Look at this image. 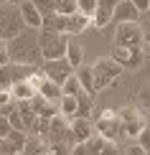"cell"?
Wrapping results in <instances>:
<instances>
[{"label":"cell","mask_w":150,"mask_h":155,"mask_svg":"<svg viewBox=\"0 0 150 155\" xmlns=\"http://www.w3.org/2000/svg\"><path fill=\"white\" fill-rule=\"evenodd\" d=\"M8 54L13 64H23V66H41L43 56H41V46H38V31L33 28H23L15 38L8 41Z\"/></svg>","instance_id":"6da1fadb"},{"label":"cell","mask_w":150,"mask_h":155,"mask_svg":"<svg viewBox=\"0 0 150 155\" xmlns=\"http://www.w3.org/2000/svg\"><path fill=\"white\" fill-rule=\"evenodd\" d=\"M125 69L117 64L112 56H104V59H99L92 66V74H94V89L97 92H102V89H109V87H115L117 81H120V76Z\"/></svg>","instance_id":"7a4b0ae2"},{"label":"cell","mask_w":150,"mask_h":155,"mask_svg":"<svg viewBox=\"0 0 150 155\" xmlns=\"http://www.w3.org/2000/svg\"><path fill=\"white\" fill-rule=\"evenodd\" d=\"M66 43H69L66 33H56V31H46V28L38 31V46H41L43 61L64 59L66 56Z\"/></svg>","instance_id":"3957f363"},{"label":"cell","mask_w":150,"mask_h":155,"mask_svg":"<svg viewBox=\"0 0 150 155\" xmlns=\"http://www.w3.org/2000/svg\"><path fill=\"white\" fill-rule=\"evenodd\" d=\"M25 28L23 18H21V8L15 3H0V41H10L15 38L21 31Z\"/></svg>","instance_id":"277c9868"},{"label":"cell","mask_w":150,"mask_h":155,"mask_svg":"<svg viewBox=\"0 0 150 155\" xmlns=\"http://www.w3.org/2000/svg\"><path fill=\"white\" fill-rule=\"evenodd\" d=\"M117 117H120L122 137H132L135 140L148 125V120H145V114H142L140 107H122V109H117Z\"/></svg>","instance_id":"5b68a950"},{"label":"cell","mask_w":150,"mask_h":155,"mask_svg":"<svg viewBox=\"0 0 150 155\" xmlns=\"http://www.w3.org/2000/svg\"><path fill=\"white\" fill-rule=\"evenodd\" d=\"M140 43H142V28H140V21L117 23V31H115V46L140 48Z\"/></svg>","instance_id":"8992f818"},{"label":"cell","mask_w":150,"mask_h":155,"mask_svg":"<svg viewBox=\"0 0 150 155\" xmlns=\"http://www.w3.org/2000/svg\"><path fill=\"white\" fill-rule=\"evenodd\" d=\"M33 71H36V66H23V64H13V61L5 64V66H0V89H10L13 84L28 79Z\"/></svg>","instance_id":"52a82bcc"},{"label":"cell","mask_w":150,"mask_h":155,"mask_svg":"<svg viewBox=\"0 0 150 155\" xmlns=\"http://www.w3.org/2000/svg\"><path fill=\"white\" fill-rule=\"evenodd\" d=\"M41 71H43L46 79L56 81L58 87H61V84L74 74V66H71L66 59H54V61H43V64H41Z\"/></svg>","instance_id":"ba28073f"},{"label":"cell","mask_w":150,"mask_h":155,"mask_svg":"<svg viewBox=\"0 0 150 155\" xmlns=\"http://www.w3.org/2000/svg\"><path fill=\"white\" fill-rule=\"evenodd\" d=\"M112 59L120 64L122 69H127V71H138L142 66V61H145V56H142L140 48H125V46H115L112 48Z\"/></svg>","instance_id":"9c48e42d"},{"label":"cell","mask_w":150,"mask_h":155,"mask_svg":"<svg viewBox=\"0 0 150 155\" xmlns=\"http://www.w3.org/2000/svg\"><path fill=\"white\" fill-rule=\"evenodd\" d=\"M8 120H10L13 130H21V132L28 135L31 127H33V122H36V114H33V109L28 107V102H18V107L8 114Z\"/></svg>","instance_id":"30bf717a"},{"label":"cell","mask_w":150,"mask_h":155,"mask_svg":"<svg viewBox=\"0 0 150 155\" xmlns=\"http://www.w3.org/2000/svg\"><path fill=\"white\" fill-rule=\"evenodd\" d=\"M48 143H66V145H74V135H71V120H69V117H64V114L51 117Z\"/></svg>","instance_id":"8fae6325"},{"label":"cell","mask_w":150,"mask_h":155,"mask_svg":"<svg viewBox=\"0 0 150 155\" xmlns=\"http://www.w3.org/2000/svg\"><path fill=\"white\" fill-rule=\"evenodd\" d=\"M25 137H28L25 132L10 130L3 140H0V153H3V155H21L23 153V145H25Z\"/></svg>","instance_id":"7c38bea8"},{"label":"cell","mask_w":150,"mask_h":155,"mask_svg":"<svg viewBox=\"0 0 150 155\" xmlns=\"http://www.w3.org/2000/svg\"><path fill=\"white\" fill-rule=\"evenodd\" d=\"M28 107L33 109V114L36 117H56L58 114V102H54V99H46V97H41V94H36L33 99L28 102Z\"/></svg>","instance_id":"4fadbf2b"},{"label":"cell","mask_w":150,"mask_h":155,"mask_svg":"<svg viewBox=\"0 0 150 155\" xmlns=\"http://www.w3.org/2000/svg\"><path fill=\"white\" fill-rule=\"evenodd\" d=\"M94 132L102 135V137H107V140H120V137H122L120 117H112V120H102V117H97V120H94Z\"/></svg>","instance_id":"5bb4252c"},{"label":"cell","mask_w":150,"mask_h":155,"mask_svg":"<svg viewBox=\"0 0 150 155\" xmlns=\"http://www.w3.org/2000/svg\"><path fill=\"white\" fill-rule=\"evenodd\" d=\"M120 3V0H99V5H97V13L92 15V25L94 28H104V25L112 23V13H115V5Z\"/></svg>","instance_id":"9a60e30c"},{"label":"cell","mask_w":150,"mask_h":155,"mask_svg":"<svg viewBox=\"0 0 150 155\" xmlns=\"http://www.w3.org/2000/svg\"><path fill=\"white\" fill-rule=\"evenodd\" d=\"M142 13L135 8L130 0H120V3L115 5V13H112V21L115 23H130V21H140Z\"/></svg>","instance_id":"2e32d148"},{"label":"cell","mask_w":150,"mask_h":155,"mask_svg":"<svg viewBox=\"0 0 150 155\" xmlns=\"http://www.w3.org/2000/svg\"><path fill=\"white\" fill-rule=\"evenodd\" d=\"M21 18H23V23H25V28H33V31H41V23H43V15L38 13V8L31 0H23L21 5Z\"/></svg>","instance_id":"e0dca14e"},{"label":"cell","mask_w":150,"mask_h":155,"mask_svg":"<svg viewBox=\"0 0 150 155\" xmlns=\"http://www.w3.org/2000/svg\"><path fill=\"white\" fill-rule=\"evenodd\" d=\"M71 135H74V143H87L94 135V122L82 120V117H71Z\"/></svg>","instance_id":"ac0fdd59"},{"label":"cell","mask_w":150,"mask_h":155,"mask_svg":"<svg viewBox=\"0 0 150 155\" xmlns=\"http://www.w3.org/2000/svg\"><path fill=\"white\" fill-rule=\"evenodd\" d=\"M76 102H79V109H76V117H82V120H92V122H94L97 112H99V109L94 107V94H87V92L82 89V92L76 94Z\"/></svg>","instance_id":"d6986e66"},{"label":"cell","mask_w":150,"mask_h":155,"mask_svg":"<svg viewBox=\"0 0 150 155\" xmlns=\"http://www.w3.org/2000/svg\"><path fill=\"white\" fill-rule=\"evenodd\" d=\"M74 69H79L84 64V46L79 41V36H69V43H66V56H64Z\"/></svg>","instance_id":"ffe728a7"},{"label":"cell","mask_w":150,"mask_h":155,"mask_svg":"<svg viewBox=\"0 0 150 155\" xmlns=\"http://www.w3.org/2000/svg\"><path fill=\"white\" fill-rule=\"evenodd\" d=\"M87 28H92V18L82 15V13L66 15V36H82Z\"/></svg>","instance_id":"44dd1931"},{"label":"cell","mask_w":150,"mask_h":155,"mask_svg":"<svg viewBox=\"0 0 150 155\" xmlns=\"http://www.w3.org/2000/svg\"><path fill=\"white\" fill-rule=\"evenodd\" d=\"M36 94L38 92H36L33 84H31V79H23V81H18V84H13V87H10V97L15 102H31Z\"/></svg>","instance_id":"7402d4cb"},{"label":"cell","mask_w":150,"mask_h":155,"mask_svg":"<svg viewBox=\"0 0 150 155\" xmlns=\"http://www.w3.org/2000/svg\"><path fill=\"white\" fill-rule=\"evenodd\" d=\"M74 76L79 79L82 89H84L87 94H97V89H94V74H92V66H87V64H82L79 69H74Z\"/></svg>","instance_id":"603a6c76"},{"label":"cell","mask_w":150,"mask_h":155,"mask_svg":"<svg viewBox=\"0 0 150 155\" xmlns=\"http://www.w3.org/2000/svg\"><path fill=\"white\" fill-rule=\"evenodd\" d=\"M41 28L56 31V33H66V15H61V13H48V15H43Z\"/></svg>","instance_id":"cb8c5ba5"},{"label":"cell","mask_w":150,"mask_h":155,"mask_svg":"<svg viewBox=\"0 0 150 155\" xmlns=\"http://www.w3.org/2000/svg\"><path fill=\"white\" fill-rule=\"evenodd\" d=\"M38 94L41 97H46V99H54V102H58L61 99V87H58L56 81H51V79H46V76H43V81L38 84Z\"/></svg>","instance_id":"d4e9b609"},{"label":"cell","mask_w":150,"mask_h":155,"mask_svg":"<svg viewBox=\"0 0 150 155\" xmlns=\"http://www.w3.org/2000/svg\"><path fill=\"white\" fill-rule=\"evenodd\" d=\"M76 109H79V102H76V97H66L64 94L61 99H58V114H64V117H76Z\"/></svg>","instance_id":"484cf974"},{"label":"cell","mask_w":150,"mask_h":155,"mask_svg":"<svg viewBox=\"0 0 150 155\" xmlns=\"http://www.w3.org/2000/svg\"><path fill=\"white\" fill-rule=\"evenodd\" d=\"M48 130H51V120H48V117H36V122H33V127H31V132H28V135L43 137V140L48 143Z\"/></svg>","instance_id":"4316f807"},{"label":"cell","mask_w":150,"mask_h":155,"mask_svg":"<svg viewBox=\"0 0 150 155\" xmlns=\"http://www.w3.org/2000/svg\"><path fill=\"white\" fill-rule=\"evenodd\" d=\"M79 92H82V84H79V79H76L74 74H71L69 79L61 84V94H66V97H76Z\"/></svg>","instance_id":"83f0119b"},{"label":"cell","mask_w":150,"mask_h":155,"mask_svg":"<svg viewBox=\"0 0 150 155\" xmlns=\"http://www.w3.org/2000/svg\"><path fill=\"white\" fill-rule=\"evenodd\" d=\"M97 5H99V0H76V13L92 18L94 13H97Z\"/></svg>","instance_id":"f1b7e54d"},{"label":"cell","mask_w":150,"mask_h":155,"mask_svg":"<svg viewBox=\"0 0 150 155\" xmlns=\"http://www.w3.org/2000/svg\"><path fill=\"white\" fill-rule=\"evenodd\" d=\"M46 155H71V145H66V143H48L46 145Z\"/></svg>","instance_id":"f546056e"},{"label":"cell","mask_w":150,"mask_h":155,"mask_svg":"<svg viewBox=\"0 0 150 155\" xmlns=\"http://www.w3.org/2000/svg\"><path fill=\"white\" fill-rule=\"evenodd\" d=\"M31 3L38 8L41 15H48V13H56V0H31Z\"/></svg>","instance_id":"4dcf8cb0"},{"label":"cell","mask_w":150,"mask_h":155,"mask_svg":"<svg viewBox=\"0 0 150 155\" xmlns=\"http://www.w3.org/2000/svg\"><path fill=\"white\" fill-rule=\"evenodd\" d=\"M56 13H61V15L76 13V0H56Z\"/></svg>","instance_id":"1f68e13d"},{"label":"cell","mask_w":150,"mask_h":155,"mask_svg":"<svg viewBox=\"0 0 150 155\" xmlns=\"http://www.w3.org/2000/svg\"><path fill=\"white\" fill-rule=\"evenodd\" d=\"M135 140H138V145L145 150V155H150V125H145V130H142Z\"/></svg>","instance_id":"d6a6232c"},{"label":"cell","mask_w":150,"mask_h":155,"mask_svg":"<svg viewBox=\"0 0 150 155\" xmlns=\"http://www.w3.org/2000/svg\"><path fill=\"white\" fill-rule=\"evenodd\" d=\"M97 155H120V147H117V143H115V140H104L102 150L97 153Z\"/></svg>","instance_id":"836d02e7"},{"label":"cell","mask_w":150,"mask_h":155,"mask_svg":"<svg viewBox=\"0 0 150 155\" xmlns=\"http://www.w3.org/2000/svg\"><path fill=\"white\" fill-rule=\"evenodd\" d=\"M138 99H140L142 109H148V112H150V87H142V89H140V92H138Z\"/></svg>","instance_id":"e575fe53"},{"label":"cell","mask_w":150,"mask_h":155,"mask_svg":"<svg viewBox=\"0 0 150 155\" xmlns=\"http://www.w3.org/2000/svg\"><path fill=\"white\" fill-rule=\"evenodd\" d=\"M10 64V54H8V41H0V66Z\"/></svg>","instance_id":"d590c367"},{"label":"cell","mask_w":150,"mask_h":155,"mask_svg":"<svg viewBox=\"0 0 150 155\" xmlns=\"http://www.w3.org/2000/svg\"><path fill=\"white\" fill-rule=\"evenodd\" d=\"M10 130H13V127H10V120L5 117V114H0V140H3Z\"/></svg>","instance_id":"8d00e7d4"},{"label":"cell","mask_w":150,"mask_h":155,"mask_svg":"<svg viewBox=\"0 0 150 155\" xmlns=\"http://www.w3.org/2000/svg\"><path fill=\"white\" fill-rule=\"evenodd\" d=\"M71 155H89L87 143H74V145H71Z\"/></svg>","instance_id":"74e56055"},{"label":"cell","mask_w":150,"mask_h":155,"mask_svg":"<svg viewBox=\"0 0 150 155\" xmlns=\"http://www.w3.org/2000/svg\"><path fill=\"white\" fill-rule=\"evenodd\" d=\"M140 51L145 59H150V33H142V43H140Z\"/></svg>","instance_id":"f35d334b"},{"label":"cell","mask_w":150,"mask_h":155,"mask_svg":"<svg viewBox=\"0 0 150 155\" xmlns=\"http://www.w3.org/2000/svg\"><path fill=\"white\" fill-rule=\"evenodd\" d=\"M8 102H13V97H10V89H0V109H3Z\"/></svg>","instance_id":"ab89813d"},{"label":"cell","mask_w":150,"mask_h":155,"mask_svg":"<svg viewBox=\"0 0 150 155\" xmlns=\"http://www.w3.org/2000/svg\"><path fill=\"white\" fill-rule=\"evenodd\" d=\"M125 155H145V150H142V147L135 143V145H130L127 150H125Z\"/></svg>","instance_id":"60d3db41"},{"label":"cell","mask_w":150,"mask_h":155,"mask_svg":"<svg viewBox=\"0 0 150 155\" xmlns=\"http://www.w3.org/2000/svg\"><path fill=\"white\" fill-rule=\"evenodd\" d=\"M130 3H132L140 13H145V10H148V5H150V0H130Z\"/></svg>","instance_id":"b9f144b4"},{"label":"cell","mask_w":150,"mask_h":155,"mask_svg":"<svg viewBox=\"0 0 150 155\" xmlns=\"http://www.w3.org/2000/svg\"><path fill=\"white\" fill-rule=\"evenodd\" d=\"M142 15H145V18H150V5H148V10H145V13H142Z\"/></svg>","instance_id":"7bdbcfd3"},{"label":"cell","mask_w":150,"mask_h":155,"mask_svg":"<svg viewBox=\"0 0 150 155\" xmlns=\"http://www.w3.org/2000/svg\"><path fill=\"white\" fill-rule=\"evenodd\" d=\"M8 3H15V5H21V3H23V0H8Z\"/></svg>","instance_id":"ee69618b"},{"label":"cell","mask_w":150,"mask_h":155,"mask_svg":"<svg viewBox=\"0 0 150 155\" xmlns=\"http://www.w3.org/2000/svg\"><path fill=\"white\" fill-rule=\"evenodd\" d=\"M36 155H46V150H41V153H36Z\"/></svg>","instance_id":"f6af8a7d"}]
</instances>
